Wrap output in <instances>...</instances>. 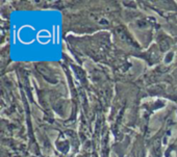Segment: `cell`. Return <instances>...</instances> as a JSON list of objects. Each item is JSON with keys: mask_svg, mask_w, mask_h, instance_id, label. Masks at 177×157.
I'll list each match as a JSON object with an SVG mask.
<instances>
[]
</instances>
